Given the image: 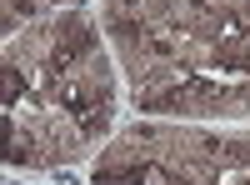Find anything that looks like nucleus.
I'll return each mask as SVG.
<instances>
[{"mask_svg":"<svg viewBox=\"0 0 250 185\" xmlns=\"http://www.w3.org/2000/svg\"><path fill=\"white\" fill-rule=\"evenodd\" d=\"M140 180H145L140 165H105V170L95 175V185H140Z\"/></svg>","mask_w":250,"mask_h":185,"instance_id":"nucleus-1","label":"nucleus"}]
</instances>
